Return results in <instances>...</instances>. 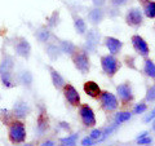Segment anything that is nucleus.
<instances>
[{
    "label": "nucleus",
    "instance_id": "1",
    "mask_svg": "<svg viewBox=\"0 0 155 146\" xmlns=\"http://www.w3.org/2000/svg\"><path fill=\"white\" fill-rule=\"evenodd\" d=\"M0 83L5 88H13V87H16L14 57L8 52H3L2 58H0Z\"/></svg>",
    "mask_w": 155,
    "mask_h": 146
},
{
    "label": "nucleus",
    "instance_id": "2",
    "mask_svg": "<svg viewBox=\"0 0 155 146\" xmlns=\"http://www.w3.org/2000/svg\"><path fill=\"white\" fill-rule=\"evenodd\" d=\"M26 127L22 120H12L8 124V138L13 145H19L26 141Z\"/></svg>",
    "mask_w": 155,
    "mask_h": 146
},
{
    "label": "nucleus",
    "instance_id": "3",
    "mask_svg": "<svg viewBox=\"0 0 155 146\" xmlns=\"http://www.w3.org/2000/svg\"><path fill=\"white\" fill-rule=\"evenodd\" d=\"M72 62H74V66L81 74L89 72L91 61H89V57L85 53V51H76L74 55H72Z\"/></svg>",
    "mask_w": 155,
    "mask_h": 146
},
{
    "label": "nucleus",
    "instance_id": "4",
    "mask_svg": "<svg viewBox=\"0 0 155 146\" xmlns=\"http://www.w3.org/2000/svg\"><path fill=\"white\" fill-rule=\"evenodd\" d=\"M101 67H102L105 74L111 78V76H114L116 72H118L119 67H120V64L113 55H107V56L101 57Z\"/></svg>",
    "mask_w": 155,
    "mask_h": 146
},
{
    "label": "nucleus",
    "instance_id": "5",
    "mask_svg": "<svg viewBox=\"0 0 155 146\" xmlns=\"http://www.w3.org/2000/svg\"><path fill=\"white\" fill-rule=\"evenodd\" d=\"M13 48L16 55L25 58V60H28L31 56V44L28 43L25 38H16L13 43Z\"/></svg>",
    "mask_w": 155,
    "mask_h": 146
},
{
    "label": "nucleus",
    "instance_id": "6",
    "mask_svg": "<svg viewBox=\"0 0 155 146\" xmlns=\"http://www.w3.org/2000/svg\"><path fill=\"white\" fill-rule=\"evenodd\" d=\"M98 98L101 101V106H102V109L105 111H107V113H111V111L118 109L119 101L113 93H110V92H101Z\"/></svg>",
    "mask_w": 155,
    "mask_h": 146
},
{
    "label": "nucleus",
    "instance_id": "7",
    "mask_svg": "<svg viewBox=\"0 0 155 146\" xmlns=\"http://www.w3.org/2000/svg\"><path fill=\"white\" fill-rule=\"evenodd\" d=\"M79 115H80L81 123H83L85 127H93V125H96L97 120H96L94 113L91 106H88L87 104L80 105L79 106Z\"/></svg>",
    "mask_w": 155,
    "mask_h": 146
},
{
    "label": "nucleus",
    "instance_id": "8",
    "mask_svg": "<svg viewBox=\"0 0 155 146\" xmlns=\"http://www.w3.org/2000/svg\"><path fill=\"white\" fill-rule=\"evenodd\" d=\"M62 89H64V96H65L66 101L69 102L71 106H80V95L74 85L67 83V84L64 85Z\"/></svg>",
    "mask_w": 155,
    "mask_h": 146
},
{
    "label": "nucleus",
    "instance_id": "9",
    "mask_svg": "<svg viewBox=\"0 0 155 146\" xmlns=\"http://www.w3.org/2000/svg\"><path fill=\"white\" fill-rule=\"evenodd\" d=\"M12 113H13V116H16V118L23 119V118H26V116L30 115V113H31V106L28 105L26 101L18 100V101L14 102Z\"/></svg>",
    "mask_w": 155,
    "mask_h": 146
},
{
    "label": "nucleus",
    "instance_id": "10",
    "mask_svg": "<svg viewBox=\"0 0 155 146\" xmlns=\"http://www.w3.org/2000/svg\"><path fill=\"white\" fill-rule=\"evenodd\" d=\"M142 21H143V16L141 9L138 8H130L127 12V14H125V22L129 26L138 27L140 25H142Z\"/></svg>",
    "mask_w": 155,
    "mask_h": 146
},
{
    "label": "nucleus",
    "instance_id": "11",
    "mask_svg": "<svg viewBox=\"0 0 155 146\" xmlns=\"http://www.w3.org/2000/svg\"><path fill=\"white\" fill-rule=\"evenodd\" d=\"M100 32L97 30H89L87 32V36H85V52H96V48L98 45V41H100Z\"/></svg>",
    "mask_w": 155,
    "mask_h": 146
},
{
    "label": "nucleus",
    "instance_id": "12",
    "mask_svg": "<svg viewBox=\"0 0 155 146\" xmlns=\"http://www.w3.org/2000/svg\"><path fill=\"white\" fill-rule=\"evenodd\" d=\"M132 45L133 48L136 49V52L138 53L140 56H142V57H147L149 56V45H147V43L145 41V39L142 36H140V35H133L132 36Z\"/></svg>",
    "mask_w": 155,
    "mask_h": 146
},
{
    "label": "nucleus",
    "instance_id": "13",
    "mask_svg": "<svg viewBox=\"0 0 155 146\" xmlns=\"http://www.w3.org/2000/svg\"><path fill=\"white\" fill-rule=\"evenodd\" d=\"M116 93H118V97L123 104H129L133 100V92L129 83H123V84L116 87Z\"/></svg>",
    "mask_w": 155,
    "mask_h": 146
},
{
    "label": "nucleus",
    "instance_id": "14",
    "mask_svg": "<svg viewBox=\"0 0 155 146\" xmlns=\"http://www.w3.org/2000/svg\"><path fill=\"white\" fill-rule=\"evenodd\" d=\"M48 128H49V120H48V115H47V111L45 110H41L39 113L38 116V120H36V133L39 136H43L44 134Z\"/></svg>",
    "mask_w": 155,
    "mask_h": 146
},
{
    "label": "nucleus",
    "instance_id": "15",
    "mask_svg": "<svg viewBox=\"0 0 155 146\" xmlns=\"http://www.w3.org/2000/svg\"><path fill=\"white\" fill-rule=\"evenodd\" d=\"M105 45L106 48L109 49L110 52V55H118V53L122 51V48H123V43L119 40V39H115V38H105Z\"/></svg>",
    "mask_w": 155,
    "mask_h": 146
},
{
    "label": "nucleus",
    "instance_id": "16",
    "mask_svg": "<svg viewBox=\"0 0 155 146\" xmlns=\"http://www.w3.org/2000/svg\"><path fill=\"white\" fill-rule=\"evenodd\" d=\"M48 70H49V72H51V79H52V83H53V87H54L56 89H62L64 85L66 84L64 76H62L57 70L53 69L52 66H48Z\"/></svg>",
    "mask_w": 155,
    "mask_h": 146
},
{
    "label": "nucleus",
    "instance_id": "17",
    "mask_svg": "<svg viewBox=\"0 0 155 146\" xmlns=\"http://www.w3.org/2000/svg\"><path fill=\"white\" fill-rule=\"evenodd\" d=\"M16 79H17V81H18L21 85L26 87V88H31L32 81H34V76H32V74H31V71L23 70V71H21V72H19V74L16 76Z\"/></svg>",
    "mask_w": 155,
    "mask_h": 146
},
{
    "label": "nucleus",
    "instance_id": "18",
    "mask_svg": "<svg viewBox=\"0 0 155 146\" xmlns=\"http://www.w3.org/2000/svg\"><path fill=\"white\" fill-rule=\"evenodd\" d=\"M83 88H84L85 93L88 95L89 97H92V98H98L100 95H101V89H100L98 84H97V83H94V81H92V80L85 81Z\"/></svg>",
    "mask_w": 155,
    "mask_h": 146
},
{
    "label": "nucleus",
    "instance_id": "19",
    "mask_svg": "<svg viewBox=\"0 0 155 146\" xmlns=\"http://www.w3.org/2000/svg\"><path fill=\"white\" fill-rule=\"evenodd\" d=\"M45 53H47V56L49 57L52 61L58 60L60 56L62 55L60 45L56 44V43H48L47 47H45Z\"/></svg>",
    "mask_w": 155,
    "mask_h": 146
},
{
    "label": "nucleus",
    "instance_id": "20",
    "mask_svg": "<svg viewBox=\"0 0 155 146\" xmlns=\"http://www.w3.org/2000/svg\"><path fill=\"white\" fill-rule=\"evenodd\" d=\"M35 36L36 39L40 43H48L52 38V32H51V28L47 27V26H43V27H39L38 30L35 31Z\"/></svg>",
    "mask_w": 155,
    "mask_h": 146
},
{
    "label": "nucleus",
    "instance_id": "21",
    "mask_svg": "<svg viewBox=\"0 0 155 146\" xmlns=\"http://www.w3.org/2000/svg\"><path fill=\"white\" fill-rule=\"evenodd\" d=\"M104 16H105L104 11L100 7H97L94 9H92V11L88 13V19L92 23H93V25H98L100 22H102Z\"/></svg>",
    "mask_w": 155,
    "mask_h": 146
},
{
    "label": "nucleus",
    "instance_id": "22",
    "mask_svg": "<svg viewBox=\"0 0 155 146\" xmlns=\"http://www.w3.org/2000/svg\"><path fill=\"white\" fill-rule=\"evenodd\" d=\"M60 48L62 53H66V55L72 56L76 52V45L70 40H60Z\"/></svg>",
    "mask_w": 155,
    "mask_h": 146
},
{
    "label": "nucleus",
    "instance_id": "23",
    "mask_svg": "<svg viewBox=\"0 0 155 146\" xmlns=\"http://www.w3.org/2000/svg\"><path fill=\"white\" fill-rule=\"evenodd\" d=\"M74 26H75V30H76L78 34H80V35L85 34V31H87V23H85V21L81 17L74 16Z\"/></svg>",
    "mask_w": 155,
    "mask_h": 146
},
{
    "label": "nucleus",
    "instance_id": "24",
    "mask_svg": "<svg viewBox=\"0 0 155 146\" xmlns=\"http://www.w3.org/2000/svg\"><path fill=\"white\" fill-rule=\"evenodd\" d=\"M143 72L149 78H155V64H154L151 60H146V61H145Z\"/></svg>",
    "mask_w": 155,
    "mask_h": 146
},
{
    "label": "nucleus",
    "instance_id": "25",
    "mask_svg": "<svg viewBox=\"0 0 155 146\" xmlns=\"http://www.w3.org/2000/svg\"><path fill=\"white\" fill-rule=\"evenodd\" d=\"M78 138H79V134L74 133L71 136H67L65 138H61V144H62V146H76Z\"/></svg>",
    "mask_w": 155,
    "mask_h": 146
},
{
    "label": "nucleus",
    "instance_id": "26",
    "mask_svg": "<svg viewBox=\"0 0 155 146\" xmlns=\"http://www.w3.org/2000/svg\"><path fill=\"white\" fill-rule=\"evenodd\" d=\"M143 13L147 18H155V2H147L145 5Z\"/></svg>",
    "mask_w": 155,
    "mask_h": 146
},
{
    "label": "nucleus",
    "instance_id": "27",
    "mask_svg": "<svg viewBox=\"0 0 155 146\" xmlns=\"http://www.w3.org/2000/svg\"><path fill=\"white\" fill-rule=\"evenodd\" d=\"M58 19H60V13H58L57 11H54L52 13V16L51 17H48L47 18V27H49V28H53V27H56L58 25Z\"/></svg>",
    "mask_w": 155,
    "mask_h": 146
},
{
    "label": "nucleus",
    "instance_id": "28",
    "mask_svg": "<svg viewBox=\"0 0 155 146\" xmlns=\"http://www.w3.org/2000/svg\"><path fill=\"white\" fill-rule=\"evenodd\" d=\"M130 116H132V114H130L129 111H122V113H118L115 115V123L122 124V123H124V121L129 120Z\"/></svg>",
    "mask_w": 155,
    "mask_h": 146
},
{
    "label": "nucleus",
    "instance_id": "29",
    "mask_svg": "<svg viewBox=\"0 0 155 146\" xmlns=\"http://www.w3.org/2000/svg\"><path fill=\"white\" fill-rule=\"evenodd\" d=\"M119 128V124H116V123H114V124H110L109 127H106L104 131H102V136H101V138L98 140V141H102V140H105L107 136H110V134H113L116 129Z\"/></svg>",
    "mask_w": 155,
    "mask_h": 146
},
{
    "label": "nucleus",
    "instance_id": "30",
    "mask_svg": "<svg viewBox=\"0 0 155 146\" xmlns=\"http://www.w3.org/2000/svg\"><path fill=\"white\" fill-rule=\"evenodd\" d=\"M146 101H155V85L150 87L146 92Z\"/></svg>",
    "mask_w": 155,
    "mask_h": 146
},
{
    "label": "nucleus",
    "instance_id": "31",
    "mask_svg": "<svg viewBox=\"0 0 155 146\" xmlns=\"http://www.w3.org/2000/svg\"><path fill=\"white\" fill-rule=\"evenodd\" d=\"M147 110V106L146 104H138L134 106V110H133V114H142Z\"/></svg>",
    "mask_w": 155,
    "mask_h": 146
},
{
    "label": "nucleus",
    "instance_id": "32",
    "mask_svg": "<svg viewBox=\"0 0 155 146\" xmlns=\"http://www.w3.org/2000/svg\"><path fill=\"white\" fill-rule=\"evenodd\" d=\"M101 136H102V131H101V129H93V131L91 132L89 137L93 138V140H100Z\"/></svg>",
    "mask_w": 155,
    "mask_h": 146
},
{
    "label": "nucleus",
    "instance_id": "33",
    "mask_svg": "<svg viewBox=\"0 0 155 146\" xmlns=\"http://www.w3.org/2000/svg\"><path fill=\"white\" fill-rule=\"evenodd\" d=\"M151 142H153L151 137H147V136H145V137L137 140V144L138 145H149V144H151Z\"/></svg>",
    "mask_w": 155,
    "mask_h": 146
},
{
    "label": "nucleus",
    "instance_id": "34",
    "mask_svg": "<svg viewBox=\"0 0 155 146\" xmlns=\"http://www.w3.org/2000/svg\"><path fill=\"white\" fill-rule=\"evenodd\" d=\"M81 145H83V146H92V145H93V138H91V137L83 138V141H81Z\"/></svg>",
    "mask_w": 155,
    "mask_h": 146
},
{
    "label": "nucleus",
    "instance_id": "35",
    "mask_svg": "<svg viewBox=\"0 0 155 146\" xmlns=\"http://www.w3.org/2000/svg\"><path fill=\"white\" fill-rule=\"evenodd\" d=\"M155 119V108L150 111V114L146 116V118H145V121H146V123H149V121H151V120H154Z\"/></svg>",
    "mask_w": 155,
    "mask_h": 146
},
{
    "label": "nucleus",
    "instance_id": "36",
    "mask_svg": "<svg viewBox=\"0 0 155 146\" xmlns=\"http://www.w3.org/2000/svg\"><path fill=\"white\" fill-rule=\"evenodd\" d=\"M110 2L113 3L114 5H116V7H120V5H124V4H127L128 0H110Z\"/></svg>",
    "mask_w": 155,
    "mask_h": 146
},
{
    "label": "nucleus",
    "instance_id": "37",
    "mask_svg": "<svg viewBox=\"0 0 155 146\" xmlns=\"http://www.w3.org/2000/svg\"><path fill=\"white\" fill-rule=\"evenodd\" d=\"M106 0H93V4L96 7H101V5H104Z\"/></svg>",
    "mask_w": 155,
    "mask_h": 146
},
{
    "label": "nucleus",
    "instance_id": "38",
    "mask_svg": "<svg viewBox=\"0 0 155 146\" xmlns=\"http://www.w3.org/2000/svg\"><path fill=\"white\" fill-rule=\"evenodd\" d=\"M41 146H56L54 141H45V142H43Z\"/></svg>",
    "mask_w": 155,
    "mask_h": 146
},
{
    "label": "nucleus",
    "instance_id": "39",
    "mask_svg": "<svg viewBox=\"0 0 155 146\" xmlns=\"http://www.w3.org/2000/svg\"><path fill=\"white\" fill-rule=\"evenodd\" d=\"M146 134H147V132H142V133H140V136L137 137V140H138V138H142V137H145V136H146Z\"/></svg>",
    "mask_w": 155,
    "mask_h": 146
},
{
    "label": "nucleus",
    "instance_id": "40",
    "mask_svg": "<svg viewBox=\"0 0 155 146\" xmlns=\"http://www.w3.org/2000/svg\"><path fill=\"white\" fill-rule=\"evenodd\" d=\"M23 146H34V145H31V144H27V145H23Z\"/></svg>",
    "mask_w": 155,
    "mask_h": 146
},
{
    "label": "nucleus",
    "instance_id": "41",
    "mask_svg": "<svg viewBox=\"0 0 155 146\" xmlns=\"http://www.w3.org/2000/svg\"><path fill=\"white\" fill-rule=\"evenodd\" d=\"M153 129L155 131V121H154V124H153Z\"/></svg>",
    "mask_w": 155,
    "mask_h": 146
}]
</instances>
